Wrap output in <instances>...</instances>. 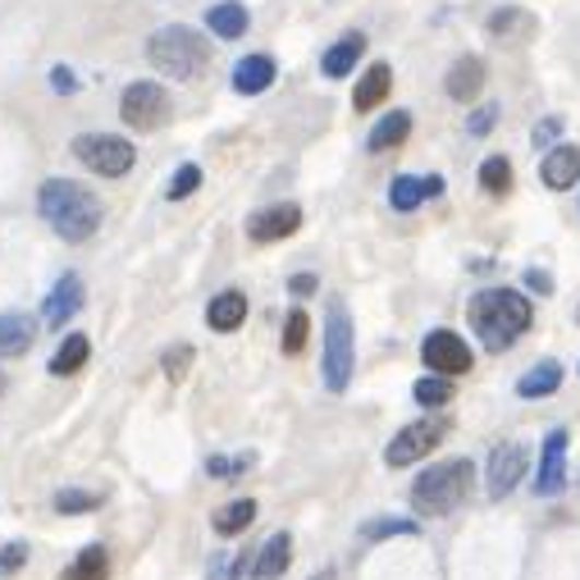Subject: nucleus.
I'll return each instance as SVG.
<instances>
[{
	"instance_id": "29",
	"label": "nucleus",
	"mask_w": 580,
	"mask_h": 580,
	"mask_svg": "<svg viewBox=\"0 0 580 580\" xmlns=\"http://www.w3.org/2000/svg\"><path fill=\"white\" fill-rule=\"evenodd\" d=\"M307 339H311V316H307V307H293L284 316V339H280L284 357H301V352H307Z\"/></svg>"
},
{
	"instance_id": "3",
	"label": "nucleus",
	"mask_w": 580,
	"mask_h": 580,
	"mask_svg": "<svg viewBox=\"0 0 580 580\" xmlns=\"http://www.w3.org/2000/svg\"><path fill=\"white\" fill-rule=\"evenodd\" d=\"M471 485H475L471 458L435 462V466H425L412 481V508L421 517H448V512H458L462 502L471 498Z\"/></svg>"
},
{
	"instance_id": "1",
	"label": "nucleus",
	"mask_w": 580,
	"mask_h": 580,
	"mask_svg": "<svg viewBox=\"0 0 580 580\" xmlns=\"http://www.w3.org/2000/svg\"><path fill=\"white\" fill-rule=\"evenodd\" d=\"M466 316H471V330H475V339H481L485 352H508L535 324L531 297L517 293V288H485V293H475Z\"/></svg>"
},
{
	"instance_id": "36",
	"label": "nucleus",
	"mask_w": 580,
	"mask_h": 580,
	"mask_svg": "<svg viewBox=\"0 0 580 580\" xmlns=\"http://www.w3.org/2000/svg\"><path fill=\"white\" fill-rule=\"evenodd\" d=\"M197 188H201V165H179V169H174V179H169V188H165V197L169 201H184Z\"/></svg>"
},
{
	"instance_id": "12",
	"label": "nucleus",
	"mask_w": 580,
	"mask_h": 580,
	"mask_svg": "<svg viewBox=\"0 0 580 580\" xmlns=\"http://www.w3.org/2000/svg\"><path fill=\"white\" fill-rule=\"evenodd\" d=\"M83 301H87V288H83V280L79 274H60L56 280V288L46 293V301H42V320H46V330H60V324H69L73 316L83 311Z\"/></svg>"
},
{
	"instance_id": "26",
	"label": "nucleus",
	"mask_w": 580,
	"mask_h": 580,
	"mask_svg": "<svg viewBox=\"0 0 580 580\" xmlns=\"http://www.w3.org/2000/svg\"><path fill=\"white\" fill-rule=\"evenodd\" d=\"M92 357V339L87 334H69L60 347H56V357H50V375L56 380H69V375H79Z\"/></svg>"
},
{
	"instance_id": "35",
	"label": "nucleus",
	"mask_w": 580,
	"mask_h": 580,
	"mask_svg": "<svg viewBox=\"0 0 580 580\" xmlns=\"http://www.w3.org/2000/svg\"><path fill=\"white\" fill-rule=\"evenodd\" d=\"M192 352H197V347H188V343H174V347L165 352V380H169V384H184V380H188Z\"/></svg>"
},
{
	"instance_id": "13",
	"label": "nucleus",
	"mask_w": 580,
	"mask_h": 580,
	"mask_svg": "<svg viewBox=\"0 0 580 580\" xmlns=\"http://www.w3.org/2000/svg\"><path fill=\"white\" fill-rule=\"evenodd\" d=\"M301 229V206L297 201H280V206H265L247 220V238L251 242H284Z\"/></svg>"
},
{
	"instance_id": "8",
	"label": "nucleus",
	"mask_w": 580,
	"mask_h": 580,
	"mask_svg": "<svg viewBox=\"0 0 580 580\" xmlns=\"http://www.w3.org/2000/svg\"><path fill=\"white\" fill-rule=\"evenodd\" d=\"M119 115L133 133H156L169 119V92L161 83H129V92L119 100Z\"/></svg>"
},
{
	"instance_id": "42",
	"label": "nucleus",
	"mask_w": 580,
	"mask_h": 580,
	"mask_svg": "<svg viewBox=\"0 0 580 580\" xmlns=\"http://www.w3.org/2000/svg\"><path fill=\"white\" fill-rule=\"evenodd\" d=\"M50 87H56L60 96H69V92H79V79H73L64 64H56V69H50Z\"/></svg>"
},
{
	"instance_id": "14",
	"label": "nucleus",
	"mask_w": 580,
	"mask_h": 580,
	"mask_svg": "<svg viewBox=\"0 0 580 580\" xmlns=\"http://www.w3.org/2000/svg\"><path fill=\"white\" fill-rule=\"evenodd\" d=\"M540 179H544V188H553V192L576 188V184H580V146H571V142L548 146V156H544V165H540Z\"/></svg>"
},
{
	"instance_id": "6",
	"label": "nucleus",
	"mask_w": 580,
	"mask_h": 580,
	"mask_svg": "<svg viewBox=\"0 0 580 580\" xmlns=\"http://www.w3.org/2000/svg\"><path fill=\"white\" fill-rule=\"evenodd\" d=\"M73 156L83 161V169L100 174V179H123L138 165V146L119 133H83L73 138Z\"/></svg>"
},
{
	"instance_id": "27",
	"label": "nucleus",
	"mask_w": 580,
	"mask_h": 580,
	"mask_svg": "<svg viewBox=\"0 0 580 580\" xmlns=\"http://www.w3.org/2000/svg\"><path fill=\"white\" fill-rule=\"evenodd\" d=\"M412 138V115L407 110H389L380 123H375V129H370V151H393V146H402V142H407Z\"/></svg>"
},
{
	"instance_id": "45",
	"label": "nucleus",
	"mask_w": 580,
	"mask_h": 580,
	"mask_svg": "<svg viewBox=\"0 0 580 580\" xmlns=\"http://www.w3.org/2000/svg\"><path fill=\"white\" fill-rule=\"evenodd\" d=\"M316 580H330V576H316Z\"/></svg>"
},
{
	"instance_id": "28",
	"label": "nucleus",
	"mask_w": 580,
	"mask_h": 580,
	"mask_svg": "<svg viewBox=\"0 0 580 580\" xmlns=\"http://www.w3.org/2000/svg\"><path fill=\"white\" fill-rule=\"evenodd\" d=\"M60 580H110V553L100 544H87L79 558L60 571Z\"/></svg>"
},
{
	"instance_id": "41",
	"label": "nucleus",
	"mask_w": 580,
	"mask_h": 580,
	"mask_svg": "<svg viewBox=\"0 0 580 580\" xmlns=\"http://www.w3.org/2000/svg\"><path fill=\"white\" fill-rule=\"evenodd\" d=\"M316 288H320V280H316V274H293V280H288V293H293L297 301H307Z\"/></svg>"
},
{
	"instance_id": "38",
	"label": "nucleus",
	"mask_w": 580,
	"mask_h": 580,
	"mask_svg": "<svg viewBox=\"0 0 580 580\" xmlns=\"http://www.w3.org/2000/svg\"><path fill=\"white\" fill-rule=\"evenodd\" d=\"M251 462H257V458H251V452H242V458H211L206 462V475H242V471H251Z\"/></svg>"
},
{
	"instance_id": "40",
	"label": "nucleus",
	"mask_w": 580,
	"mask_h": 580,
	"mask_svg": "<svg viewBox=\"0 0 580 580\" xmlns=\"http://www.w3.org/2000/svg\"><path fill=\"white\" fill-rule=\"evenodd\" d=\"M558 133H563V119H558V115H548L544 123H535V133H531V138H535V146H553V142H558Z\"/></svg>"
},
{
	"instance_id": "33",
	"label": "nucleus",
	"mask_w": 580,
	"mask_h": 580,
	"mask_svg": "<svg viewBox=\"0 0 580 580\" xmlns=\"http://www.w3.org/2000/svg\"><path fill=\"white\" fill-rule=\"evenodd\" d=\"M100 502H106V498H100V494H87V489H60V494H56V512H60V517H79V512H96Z\"/></svg>"
},
{
	"instance_id": "16",
	"label": "nucleus",
	"mask_w": 580,
	"mask_h": 580,
	"mask_svg": "<svg viewBox=\"0 0 580 580\" xmlns=\"http://www.w3.org/2000/svg\"><path fill=\"white\" fill-rule=\"evenodd\" d=\"M485 79H489L485 60H481V56H462L458 64L448 69L443 87H448V96H452V100H462V106H466V100H475V96L485 92Z\"/></svg>"
},
{
	"instance_id": "24",
	"label": "nucleus",
	"mask_w": 580,
	"mask_h": 580,
	"mask_svg": "<svg viewBox=\"0 0 580 580\" xmlns=\"http://www.w3.org/2000/svg\"><path fill=\"white\" fill-rule=\"evenodd\" d=\"M206 28L224 42H238L247 28H251V14L238 5V0H220V5L206 10Z\"/></svg>"
},
{
	"instance_id": "43",
	"label": "nucleus",
	"mask_w": 580,
	"mask_h": 580,
	"mask_svg": "<svg viewBox=\"0 0 580 580\" xmlns=\"http://www.w3.org/2000/svg\"><path fill=\"white\" fill-rule=\"evenodd\" d=\"M525 288H531V293H553V280H548V274L544 270H525Z\"/></svg>"
},
{
	"instance_id": "7",
	"label": "nucleus",
	"mask_w": 580,
	"mask_h": 580,
	"mask_svg": "<svg viewBox=\"0 0 580 580\" xmlns=\"http://www.w3.org/2000/svg\"><path fill=\"white\" fill-rule=\"evenodd\" d=\"M443 439H448V421H439V416L402 425V430L389 439V448H384V466L402 471V466H412V462H425Z\"/></svg>"
},
{
	"instance_id": "39",
	"label": "nucleus",
	"mask_w": 580,
	"mask_h": 580,
	"mask_svg": "<svg viewBox=\"0 0 580 580\" xmlns=\"http://www.w3.org/2000/svg\"><path fill=\"white\" fill-rule=\"evenodd\" d=\"M494 123H498V106H485V110H475V115L466 119V133H471V138H485Z\"/></svg>"
},
{
	"instance_id": "19",
	"label": "nucleus",
	"mask_w": 580,
	"mask_h": 580,
	"mask_svg": "<svg viewBox=\"0 0 580 580\" xmlns=\"http://www.w3.org/2000/svg\"><path fill=\"white\" fill-rule=\"evenodd\" d=\"M362 56H366V37H362V33H343V37L320 56V73H324V79H347V73L357 69Z\"/></svg>"
},
{
	"instance_id": "9",
	"label": "nucleus",
	"mask_w": 580,
	"mask_h": 580,
	"mask_svg": "<svg viewBox=\"0 0 580 580\" xmlns=\"http://www.w3.org/2000/svg\"><path fill=\"white\" fill-rule=\"evenodd\" d=\"M421 362L430 375H466L475 366V352L466 347L462 334H452V330H430L421 343Z\"/></svg>"
},
{
	"instance_id": "18",
	"label": "nucleus",
	"mask_w": 580,
	"mask_h": 580,
	"mask_svg": "<svg viewBox=\"0 0 580 580\" xmlns=\"http://www.w3.org/2000/svg\"><path fill=\"white\" fill-rule=\"evenodd\" d=\"M274 79H280V64L270 56H242L234 64V92L238 96H261L265 87H274Z\"/></svg>"
},
{
	"instance_id": "2",
	"label": "nucleus",
	"mask_w": 580,
	"mask_h": 580,
	"mask_svg": "<svg viewBox=\"0 0 580 580\" xmlns=\"http://www.w3.org/2000/svg\"><path fill=\"white\" fill-rule=\"evenodd\" d=\"M37 211L64 242H87L100 229V201L73 179H46L37 188Z\"/></svg>"
},
{
	"instance_id": "10",
	"label": "nucleus",
	"mask_w": 580,
	"mask_h": 580,
	"mask_svg": "<svg viewBox=\"0 0 580 580\" xmlns=\"http://www.w3.org/2000/svg\"><path fill=\"white\" fill-rule=\"evenodd\" d=\"M525 466H531V452H525V443H512V439L494 443L489 462H485V489H489V498H508L521 485Z\"/></svg>"
},
{
	"instance_id": "22",
	"label": "nucleus",
	"mask_w": 580,
	"mask_h": 580,
	"mask_svg": "<svg viewBox=\"0 0 580 580\" xmlns=\"http://www.w3.org/2000/svg\"><path fill=\"white\" fill-rule=\"evenodd\" d=\"M288 563H293V535L288 531H274L265 540V548L257 553V571H251V580H284Z\"/></svg>"
},
{
	"instance_id": "15",
	"label": "nucleus",
	"mask_w": 580,
	"mask_h": 580,
	"mask_svg": "<svg viewBox=\"0 0 580 580\" xmlns=\"http://www.w3.org/2000/svg\"><path fill=\"white\" fill-rule=\"evenodd\" d=\"M247 293L242 288H224V293H215L211 301H206V324L215 334H234V330H242L247 324Z\"/></svg>"
},
{
	"instance_id": "31",
	"label": "nucleus",
	"mask_w": 580,
	"mask_h": 580,
	"mask_svg": "<svg viewBox=\"0 0 580 580\" xmlns=\"http://www.w3.org/2000/svg\"><path fill=\"white\" fill-rule=\"evenodd\" d=\"M481 188H485L489 197H508V192H512V161H508V156H489V161L481 165Z\"/></svg>"
},
{
	"instance_id": "5",
	"label": "nucleus",
	"mask_w": 580,
	"mask_h": 580,
	"mask_svg": "<svg viewBox=\"0 0 580 580\" xmlns=\"http://www.w3.org/2000/svg\"><path fill=\"white\" fill-rule=\"evenodd\" d=\"M352 366H357V334H352V311L334 297L330 311H324V352H320L324 389L343 393L352 384Z\"/></svg>"
},
{
	"instance_id": "4",
	"label": "nucleus",
	"mask_w": 580,
	"mask_h": 580,
	"mask_svg": "<svg viewBox=\"0 0 580 580\" xmlns=\"http://www.w3.org/2000/svg\"><path fill=\"white\" fill-rule=\"evenodd\" d=\"M146 60L156 64L165 79L188 83V79H201V73H206V64H211V42L201 37V33H192L188 23H169V28L146 37Z\"/></svg>"
},
{
	"instance_id": "21",
	"label": "nucleus",
	"mask_w": 580,
	"mask_h": 580,
	"mask_svg": "<svg viewBox=\"0 0 580 580\" xmlns=\"http://www.w3.org/2000/svg\"><path fill=\"white\" fill-rule=\"evenodd\" d=\"M37 339V320L23 311H0V357H23L33 352Z\"/></svg>"
},
{
	"instance_id": "32",
	"label": "nucleus",
	"mask_w": 580,
	"mask_h": 580,
	"mask_svg": "<svg viewBox=\"0 0 580 580\" xmlns=\"http://www.w3.org/2000/svg\"><path fill=\"white\" fill-rule=\"evenodd\" d=\"M362 535H366L370 544H384V540H393V535H421V525L407 521V517H380V521H370Z\"/></svg>"
},
{
	"instance_id": "17",
	"label": "nucleus",
	"mask_w": 580,
	"mask_h": 580,
	"mask_svg": "<svg viewBox=\"0 0 580 580\" xmlns=\"http://www.w3.org/2000/svg\"><path fill=\"white\" fill-rule=\"evenodd\" d=\"M443 192V179L439 174H430V179H412V174H398V179L389 184V206L393 211H416L421 201H430V197H439Z\"/></svg>"
},
{
	"instance_id": "46",
	"label": "nucleus",
	"mask_w": 580,
	"mask_h": 580,
	"mask_svg": "<svg viewBox=\"0 0 580 580\" xmlns=\"http://www.w3.org/2000/svg\"><path fill=\"white\" fill-rule=\"evenodd\" d=\"M576 320H580V311H576Z\"/></svg>"
},
{
	"instance_id": "30",
	"label": "nucleus",
	"mask_w": 580,
	"mask_h": 580,
	"mask_svg": "<svg viewBox=\"0 0 580 580\" xmlns=\"http://www.w3.org/2000/svg\"><path fill=\"white\" fill-rule=\"evenodd\" d=\"M452 375H425V380H416L412 384V398L421 402V407H448L452 402Z\"/></svg>"
},
{
	"instance_id": "20",
	"label": "nucleus",
	"mask_w": 580,
	"mask_h": 580,
	"mask_svg": "<svg viewBox=\"0 0 580 580\" xmlns=\"http://www.w3.org/2000/svg\"><path fill=\"white\" fill-rule=\"evenodd\" d=\"M389 87H393V69L384 64V60H375L362 79H357V92H352V110L357 115H370L380 100L389 96Z\"/></svg>"
},
{
	"instance_id": "25",
	"label": "nucleus",
	"mask_w": 580,
	"mask_h": 580,
	"mask_svg": "<svg viewBox=\"0 0 580 580\" xmlns=\"http://www.w3.org/2000/svg\"><path fill=\"white\" fill-rule=\"evenodd\" d=\"M251 521H257V498H229V502H224V508H215V517H211V531L229 540V535H242Z\"/></svg>"
},
{
	"instance_id": "37",
	"label": "nucleus",
	"mask_w": 580,
	"mask_h": 580,
	"mask_svg": "<svg viewBox=\"0 0 580 580\" xmlns=\"http://www.w3.org/2000/svg\"><path fill=\"white\" fill-rule=\"evenodd\" d=\"M23 567H28V544L14 540V544H0V580L19 576Z\"/></svg>"
},
{
	"instance_id": "23",
	"label": "nucleus",
	"mask_w": 580,
	"mask_h": 580,
	"mask_svg": "<svg viewBox=\"0 0 580 580\" xmlns=\"http://www.w3.org/2000/svg\"><path fill=\"white\" fill-rule=\"evenodd\" d=\"M563 389V362H540V366H531V370H525L521 375V380H517V393L525 398V402H540V398H553V393H558Z\"/></svg>"
},
{
	"instance_id": "44",
	"label": "nucleus",
	"mask_w": 580,
	"mask_h": 580,
	"mask_svg": "<svg viewBox=\"0 0 580 580\" xmlns=\"http://www.w3.org/2000/svg\"><path fill=\"white\" fill-rule=\"evenodd\" d=\"M0 393H5V375H0Z\"/></svg>"
},
{
	"instance_id": "11",
	"label": "nucleus",
	"mask_w": 580,
	"mask_h": 580,
	"mask_svg": "<svg viewBox=\"0 0 580 580\" xmlns=\"http://www.w3.org/2000/svg\"><path fill=\"white\" fill-rule=\"evenodd\" d=\"M567 443L571 439H567L563 425L544 435V452H540V466H535V494L540 498L563 494V485H567Z\"/></svg>"
},
{
	"instance_id": "34",
	"label": "nucleus",
	"mask_w": 580,
	"mask_h": 580,
	"mask_svg": "<svg viewBox=\"0 0 580 580\" xmlns=\"http://www.w3.org/2000/svg\"><path fill=\"white\" fill-rule=\"evenodd\" d=\"M531 14H525V10H494L489 14V33L494 37H512V33H531Z\"/></svg>"
}]
</instances>
